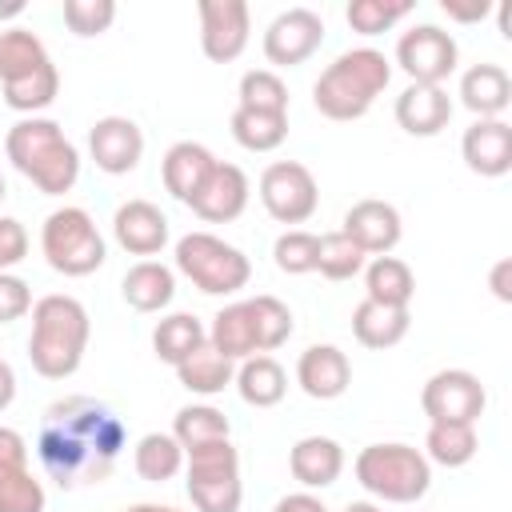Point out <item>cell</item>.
<instances>
[{
    "instance_id": "6da1fadb",
    "label": "cell",
    "mask_w": 512,
    "mask_h": 512,
    "mask_svg": "<svg viewBox=\"0 0 512 512\" xmlns=\"http://www.w3.org/2000/svg\"><path fill=\"white\" fill-rule=\"evenodd\" d=\"M124 448V420L92 400V396H68L48 404L40 424V464L60 488H84L112 476Z\"/></svg>"
},
{
    "instance_id": "7a4b0ae2",
    "label": "cell",
    "mask_w": 512,
    "mask_h": 512,
    "mask_svg": "<svg viewBox=\"0 0 512 512\" xmlns=\"http://www.w3.org/2000/svg\"><path fill=\"white\" fill-rule=\"evenodd\" d=\"M88 308L76 296L52 292L32 304V336H28V360L44 380H68L88 348Z\"/></svg>"
},
{
    "instance_id": "3957f363",
    "label": "cell",
    "mask_w": 512,
    "mask_h": 512,
    "mask_svg": "<svg viewBox=\"0 0 512 512\" xmlns=\"http://www.w3.org/2000/svg\"><path fill=\"white\" fill-rule=\"evenodd\" d=\"M4 152L20 176H28L44 196H64L80 176V152L64 128L48 116H24L8 128Z\"/></svg>"
},
{
    "instance_id": "277c9868",
    "label": "cell",
    "mask_w": 512,
    "mask_h": 512,
    "mask_svg": "<svg viewBox=\"0 0 512 512\" xmlns=\"http://www.w3.org/2000/svg\"><path fill=\"white\" fill-rule=\"evenodd\" d=\"M388 80H392V64L384 52L348 48L312 84V104L328 120H360L376 104V96L388 88Z\"/></svg>"
},
{
    "instance_id": "5b68a950",
    "label": "cell",
    "mask_w": 512,
    "mask_h": 512,
    "mask_svg": "<svg viewBox=\"0 0 512 512\" xmlns=\"http://www.w3.org/2000/svg\"><path fill=\"white\" fill-rule=\"evenodd\" d=\"M352 468L360 488L384 504H416L432 488V464L412 444H368Z\"/></svg>"
},
{
    "instance_id": "8992f818",
    "label": "cell",
    "mask_w": 512,
    "mask_h": 512,
    "mask_svg": "<svg viewBox=\"0 0 512 512\" xmlns=\"http://www.w3.org/2000/svg\"><path fill=\"white\" fill-rule=\"evenodd\" d=\"M40 252L48 260V268L60 272V276H88L108 256L96 220L76 204H64V208L48 212V220L40 228Z\"/></svg>"
},
{
    "instance_id": "52a82bcc",
    "label": "cell",
    "mask_w": 512,
    "mask_h": 512,
    "mask_svg": "<svg viewBox=\"0 0 512 512\" xmlns=\"http://www.w3.org/2000/svg\"><path fill=\"white\" fill-rule=\"evenodd\" d=\"M176 272H184L204 296H232L248 284L252 264L236 244L212 232H188L176 240Z\"/></svg>"
},
{
    "instance_id": "ba28073f",
    "label": "cell",
    "mask_w": 512,
    "mask_h": 512,
    "mask_svg": "<svg viewBox=\"0 0 512 512\" xmlns=\"http://www.w3.org/2000/svg\"><path fill=\"white\" fill-rule=\"evenodd\" d=\"M184 484L196 512H240L244 484H240V452L232 448V440H216L184 452Z\"/></svg>"
},
{
    "instance_id": "9c48e42d",
    "label": "cell",
    "mask_w": 512,
    "mask_h": 512,
    "mask_svg": "<svg viewBox=\"0 0 512 512\" xmlns=\"http://www.w3.org/2000/svg\"><path fill=\"white\" fill-rule=\"evenodd\" d=\"M488 404V392L468 368H440L420 388V408L428 424H476Z\"/></svg>"
},
{
    "instance_id": "30bf717a",
    "label": "cell",
    "mask_w": 512,
    "mask_h": 512,
    "mask_svg": "<svg viewBox=\"0 0 512 512\" xmlns=\"http://www.w3.org/2000/svg\"><path fill=\"white\" fill-rule=\"evenodd\" d=\"M260 204L276 224H304L320 204L316 176L300 160H276L260 172Z\"/></svg>"
},
{
    "instance_id": "8fae6325",
    "label": "cell",
    "mask_w": 512,
    "mask_h": 512,
    "mask_svg": "<svg viewBox=\"0 0 512 512\" xmlns=\"http://www.w3.org/2000/svg\"><path fill=\"white\" fill-rule=\"evenodd\" d=\"M460 48L452 32L436 24H416L396 40V64L412 76V84H444L456 72Z\"/></svg>"
},
{
    "instance_id": "7c38bea8",
    "label": "cell",
    "mask_w": 512,
    "mask_h": 512,
    "mask_svg": "<svg viewBox=\"0 0 512 512\" xmlns=\"http://www.w3.org/2000/svg\"><path fill=\"white\" fill-rule=\"evenodd\" d=\"M324 44V20L312 8H288L264 28V56L276 68L304 64Z\"/></svg>"
},
{
    "instance_id": "4fadbf2b",
    "label": "cell",
    "mask_w": 512,
    "mask_h": 512,
    "mask_svg": "<svg viewBox=\"0 0 512 512\" xmlns=\"http://www.w3.org/2000/svg\"><path fill=\"white\" fill-rule=\"evenodd\" d=\"M200 48L208 60L228 64L248 48V4L244 0H200Z\"/></svg>"
},
{
    "instance_id": "5bb4252c",
    "label": "cell",
    "mask_w": 512,
    "mask_h": 512,
    "mask_svg": "<svg viewBox=\"0 0 512 512\" xmlns=\"http://www.w3.org/2000/svg\"><path fill=\"white\" fill-rule=\"evenodd\" d=\"M88 152L96 160L100 172L108 176H124L140 164L144 156V132L136 120L128 116H100L92 128H88Z\"/></svg>"
},
{
    "instance_id": "9a60e30c",
    "label": "cell",
    "mask_w": 512,
    "mask_h": 512,
    "mask_svg": "<svg viewBox=\"0 0 512 512\" xmlns=\"http://www.w3.org/2000/svg\"><path fill=\"white\" fill-rule=\"evenodd\" d=\"M364 256H388L400 244V212L388 200H356L340 228Z\"/></svg>"
},
{
    "instance_id": "2e32d148",
    "label": "cell",
    "mask_w": 512,
    "mask_h": 512,
    "mask_svg": "<svg viewBox=\"0 0 512 512\" xmlns=\"http://www.w3.org/2000/svg\"><path fill=\"white\" fill-rule=\"evenodd\" d=\"M188 208H192L200 220H208V224H228V220H236V216L248 208V176H244V168L216 160V168L208 172V180L200 184V192L192 196Z\"/></svg>"
},
{
    "instance_id": "e0dca14e",
    "label": "cell",
    "mask_w": 512,
    "mask_h": 512,
    "mask_svg": "<svg viewBox=\"0 0 512 512\" xmlns=\"http://www.w3.org/2000/svg\"><path fill=\"white\" fill-rule=\"evenodd\" d=\"M116 244L132 256H156L168 244V216L152 200H124L112 216Z\"/></svg>"
},
{
    "instance_id": "ac0fdd59",
    "label": "cell",
    "mask_w": 512,
    "mask_h": 512,
    "mask_svg": "<svg viewBox=\"0 0 512 512\" xmlns=\"http://www.w3.org/2000/svg\"><path fill=\"white\" fill-rule=\"evenodd\" d=\"M460 156L476 176H504L512 168V124L508 120H472L464 128Z\"/></svg>"
},
{
    "instance_id": "d6986e66",
    "label": "cell",
    "mask_w": 512,
    "mask_h": 512,
    "mask_svg": "<svg viewBox=\"0 0 512 512\" xmlns=\"http://www.w3.org/2000/svg\"><path fill=\"white\" fill-rule=\"evenodd\" d=\"M296 384L312 400H336L352 384V364L336 344H312L296 360Z\"/></svg>"
},
{
    "instance_id": "ffe728a7",
    "label": "cell",
    "mask_w": 512,
    "mask_h": 512,
    "mask_svg": "<svg viewBox=\"0 0 512 512\" xmlns=\"http://www.w3.org/2000/svg\"><path fill=\"white\" fill-rule=\"evenodd\" d=\"M452 120V100L440 84H408L396 96V124L408 136H436Z\"/></svg>"
},
{
    "instance_id": "44dd1931",
    "label": "cell",
    "mask_w": 512,
    "mask_h": 512,
    "mask_svg": "<svg viewBox=\"0 0 512 512\" xmlns=\"http://www.w3.org/2000/svg\"><path fill=\"white\" fill-rule=\"evenodd\" d=\"M216 168V156L196 144V140H176L168 152H164V164H160V176H164V188L180 200V204H192V196L200 192V184L208 180V172Z\"/></svg>"
},
{
    "instance_id": "7402d4cb",
    "label": "cell",
    "mask_w": 512,
    "mask_h": 512,
    "mask_svg": "<svg viewBox=\"0 0 512 512\" xmlns=\"http://www.w3.org/2000/svg\"><path fill=\"white\" fill-rule=\"evenodd\" d=\"M460 104L476 120H500V112L512 104V80L500 64H472L460 76Z\"/></svg>"
},
{
    "instance_id": "603a6c76",
    "label": "cell",
    "mask_w": 512,
    "mask_h": 512,
    "mask_svg": "<svg viewBox=\"0 0 512 512\" xmlns=\"http://www.w3.org/2000/svg\"><path fill=\"white\" fill-rule=\"evenodd\" d=\"M288 468L304 488H328L344 472V448L332 436H300L288 452Z\"/></svg>"
},
{
    "instance_id": "cb8c5ba5",
    "label": "cell",
    "mask_w": 512,
    "mask_h": 512,
    "mask_svg": "<svg viewBox=\"0 0 512 512\" xmlns=\"http://www.w3.org/2000/svg\"><path fill=\"white\" fill-rule=\"evenodd\" d=\"M208 344H212L216 352H224L232 364H236V360H248V356H264V352H260V340H256L252 304H248V300H236V304L220 308V312L212 316Z\"/></svg>"
},
{
    "instance_id": "d4e9b609",
    "label": "cell",
    "mask_w": 512,
    "mask_h": 512,
    "mask_svg": "<svg viewBox=\"0 0 512 512\" xmlns=\"http://www.w3.org/2000/svg\"><path fill=\"white\" fill-rule=\"evenodd\" d=\"M120 292H124L128 308H136V312H160V308H168L172 296H176V276H172V268L160 264V260H140V264H132V268L124 272Z\"/></svg>"
},
{
    "instance_id": "484cf974",
    "label": "cell",
    "mask_w": 512,
    "mask_h": 512,
    "mask_svg": "<svg viewBox=\"0 0 512 512\" xmlns=\"http://www.w3.org/2000/svg\"><path fill=\"white\" fill-rule=\"evenodd\" d=\"M412 328V316L408 308H392V304H376V300H360L352 308V336L364 344V348H392L408 336Z\"/></svg>"
},
{
    "instance_id": "4316f807",
    "label": "cell",
    "mask_w": 512,
    "mask_h": 512,
    "mask_svg": "<svg viewBox=\"0 0 512 512\" xmlns=\"http://www.w3.org/2000/svg\"><path fill=\"white\" fill-rule=\"evenodd\" d=\"M52 64L44 40L28 28H8L0 32V84H24L32 80L36 72H44Z\"/></svg>"
},
{
    "instance_id": "83f0119b",
    "label": "cell",
    "mask_w": 512,
    "mask_h": 512,
    "mask_svg": "<svg viewBox=\"0 0 512 512\" xmlns=\"http://www.w3.org/2000/svg\"><path fill=\"white\" fill-rule=\"evenodd\" d=\"M232 384H236L240 400L252 404V408H272L288 392V376H284L280 360H272V356H248V360H240Z\"/></svg>"
},
{
    "instance_id": "f1b7e54d",
    "label": "cell",
    "mask_w": 512,
    "mask_h": 512,
    "mask_svg": "<svg viewBox=\"0 0 512 512\" xmlns=\"http://www.w3.org/2000/svg\"><path fill=\"white\" fill-rule=\"evenodd\" d=\"M176 376H180V384H184L188 392H196V396H216V392H224V388L232 384L236 364L204 340L192 356H184V360L176 364Z\"/></svg>"
},
{
    "instance_id": "f546056e",
    "label": "cell",
    "mask_w": 512,
    "mask_h": 512,
    "mask_svg": "<svg viewBox=\"0 0 512 512\" xmlns=\"http://www.w3.org/2000/svg\"><path fill=\"white\" fill-rule=\"evenodd\" d=\"M364 288H368V300H376V304L408 308V300L416 296V276L404 260L376 256L372 264H364Z\"/></svg>"
},
{
    "instance_id": "4dcf8cb0",
    "label": "cell",
    "mask_w": 512,
    "mask_h": 512,
    "mask_svg": "<svg viewBox=\"0 0 512 512\" xmlns=\"http://www.w3.org/2000/svg\"><path fill=\"white\" fill-rule=\"evenodd\" d=\"M132 468H136L140 480L164 484V480H172L184 468V448L176 444L172 432H148L132 448Z\"/></svg>"
},
{
    "instance_id": "1f68e13d",
    "label": "cell",
    "mask_w": 512,
    "mask_h": 512,
    "mask_svg": "<svg viewBox=\"0 0 512 512\" xmlns=\"http://www.w3.org/2000/svg\"><path fill=\"white\" fill-rule=\"evenodd\" d=\"M208 340V328L192 316V312H172V316H164L156 328H152V348H156V356L164 360V364H180L184 356H192L200 344Z\"/></svg>"
},
{
    "instance_id": "d6a6232c",
    "label": "cell",
    "mask_w": 512,
    "mask_h": 512,
    "mask_svg": "<svg viewBox=\"0 0 512 512\" xmlns=\"http://www.w3.org/2000/svg\"><path fill=\"white\" fill-rule=\"evenodd\" d=\"M172 436H176V444H180L184 452H192V448L228 440V436H232V424H228V416H224L220 408H212V404H184V408L176 412V420H172Z\"/></svg>"
},
{
    "instance_id": "836d02e7",
    "label": "cell",
    "mask_w": 512,
    "mask_h": 512,
    "mask_svg": "<svg viewBox=\"0 0 512 512\" xmlns=\"http://www.w3.org/2000/svg\"><path fill=\"white\" fill-rule=\"evenodd\" d=\"M232 140L248 152H272L288 136V112H256V108H236L232 112Z\"/></svg>"
},
{
    "instance_id": "e575fe53",
    "label": "cell",
    "mask_w": 512,
    "mask_h": 512,
    "mask_svg": "<svg viewBox=\"0 0 512 512\" xmlns=\"http://www.w3.org/2000/svg\"><path fill=\"white\" fill-rule=\"evenodd\" d=\"M476 448H480L476 424H428V436H424V460L428 464L460 468L476 456Z\"/></svg>"
},
{
    "instance_id": "d590c367",
    "label": "cell",
    "mask_w": 512,
    "mask_h": 512,
    "mask_svg": "<svg viewBox=\"0 0 512 512\" xmlns=\"http://www.w3.org/2000/svg\"><path fill=\"white\" fill-rule=\"evenodd\" d=\"M0 512H44V484L28 464H0Z\"/></svg>"
},
{
    "instance_id": "8d00e7d4",
    "label": "cell",
    "mask_w": 512,
    "mask_h": 512,
    "mask_svg": "<svg viewBox=\"0 0 512 512\" xmlns=\"http://www.w3.org/2000/svg\"><path fill=\"white\" fill-rule=\"evenodd\" d=\"M368 264V256L344 236V232H324L320 236V252H316V272L328 280H352L360 276Z\"/></svg>"
},
{
    "instance_id": "74e56055",
    "label": "cell",
    "mask_w": 512,
    "mask_h": 512,
    "mask_svg": "<svg viewBox=\"0 0 512 512\" xmlns=\"http://www.w3.org/2000/svg\"><path fill=\"white\" fill-rule=\"evenodd\" d=\"M256 112H288V84L272 68H248L240 76V104Z\"/></svg>"
},
{
    "instance_id": "f35d334b",
    "label": "cell",
    "mask_w": 512,
    "mask_h": 512,
    "mask_svg": "<svg viewBox=\"0 0 512 512\" xmlns=\"http://www.w3.org/2000/svg\"><path fill=\"white\" fill-rule=\"evenodd\" d=\"M408 12H412L408 0H352V4L344 8V20H348L352 32H360V36H380V32H388L396 20H404Z\"/></svg>"
},
{
    "instance_id": "ab89813d",
    "label": "cell",
    "mask_w": 512,
    "mask_h": 512,
    "mask_svg": "<svg viewBox=\"0 0 512 512\" xmlns=\"http://www.w3.org/2000/svg\"><path fill=\"white\" fill-rule=\"evenodd\" d=\"M252 304V320H256V340H260V352L268 356L272 348H280L288 336H292V312H288V304L284 300H276V296H252L248 300Z\"/></svg>"
},
{
    "instance_id": "60d3db41",
    "label": "cell",
    "mask_w": 512,
    "mask_h": 512,
    "mask_svg": "<svg viewBox=\"0 0 512 512\" xmlns=\"http://www.w3.org/2000/svg\"><path fill=\"white\" fill-rule=\"evenodd\" d=\"M316 252H320V236L304 232V228H288L284 236H276L272 244V260L280 272L288 276H304V272H316Z\"/></svg>"
},
{
    "instance_id": "b9f144b4",
    "label": "cell",
    "mask_w": 512,
    "mask_h": 512,
    "mask_svg": "<svg viewBox=\"0 0 512 512\" xmlns=\"http://www.w3.org/2000/svg\"><path fill=\"white\" fill-rule=\"evenodd\" d=\"M112 20H116L112 0H64V24L76 36H100L112 28Z\"/></svg>"
},
{
    "instance_id": "7bdbcfd3",
    "label": "cell",
    "mask_w": 512,
    "mask_h": 512,
    "mask_svg": "<svg viewBox=\"0 0 512 512\" xmlns=\"http://www.w3.org/2000/svg\"><path fill=\"white\" fill-rule=\"evenodd\" d=\"M32 312V288L28 280L12 276V272H0V324H12L20 316Z\"/></svg>"
},
{
    "instance_id": "ee69618b",
    "label": "cell",
    "mask_w": 512,
    "mask_h": 512,
    "mask_svg": "<svg viewBox=\"0 0 512 512\" xmlns=\"http://www.w3.org/2000/svg\"><path fill=\"white\" fill-rule=\"evenodd\" d=\"M28 256V232L16 216H0V272L16 268Z\"/></svg>"
},
{
    "instance_id": "f6af8a7d",
    "label": "cell",
    "mask_w": 512,
    "mask_h": 512,
    "mask_svg": "<svg viewBox=\"0 0 512 512\" xmlns=\"http://www.w3.org/2000/svg\"><path fill=\"white\" fill-rule=\"evenodd\" d=\"M0 464H28V444L16 428H0Z\"/></svg>"
},
{
    "instance_id": "bcb514c9",
    "label": "cell",
    "mask_w": 512,
    "mask_h": 512,
    "mask_svg": "<svg viewBox=\"0 0 512 512\" xmlns=\"http://www.w3.org/2000/svg\"><path fill=\"white\" fill-rule=\"evenodd\" d=\"M440 8L448 12V20H460V24H476V20H484V16L492 12L488 0H480V4H456V0H444Z\"/></svg>"
},
{
    "instance_id": "7dc6e473",
    "label": "cell",
    "mask_w": 512,
    "mask_h": 512,
    "mask_svg": "<svg viewBox=\"0 0 512 512\" xmlns=\"http://www.w3.org/2000/svg\"><path fill=\"white\" fill-rule=\"evenodd\" d=\"M272 512H328L312 492H292V496H280Z\"/></svg>"
},
{
    "instance_id": "c3c4849f",
    "label": "cell",
    "mask_w": 512,
    "mask_h": 512,
    "mask_svg": "<svg viewBox=\"0 0 512 512\" xmlns=\"http://www.w3.org/2000/svg\"><path fill=\"white\" fill-rule=\"evenodd\" d=\"M12 400H16V372H12L8 360H0V412H4Z\"/></svg>"
},
{
    "instance_id": "681fc988",
    "label": "cell",
    "mask_w": 512,
    "mask_h": 512,
    "mask_svg": "<svg viewBox=\"0 0 512 512\" xmlns=\"http://www.w3.org/2000/svg\"><path fill=\"white\" fill-rule=\"evenodd\" d=\"M508 272H512V260H500V264L492 268V292H496L500 300H512V288H508Z\"/></svg>"
},
{
    "instance_id": "f907efd6",
    "label": "cell",
    "mask_w": 512,
    "mask_h": 512,
    "mask_svg": "<svg viewBox=\"0 0 512 512\" xmlns=\"http://www.w3.org/2000/svg\"><path fill=\"white\" fill-rule=\"evenodd\" d=\"M124 512H180V508H172V504H128Z\"/></svg>"
},
{
    "instance_id": "816d5d0a",
    "label": "cell",
    "mask_w": 512,
    "mask_h": 512,
    "mask_svg": "<svg viewBox=\"0 0 512 512\" xmlns=\"http://www.w3.org/2000/svg\"><path fill=\"white\" fill-rule=\"evenodd\" d=\"M496 16H500V32H504V36H512V20H508V4H500V8H496Z\"/></svg>"
},
{
    "instance_id": "f5cc1de1",
    "label": "cell",
    "mask_w": 512,
    "mask_h": 512,
    "mask_svg": "<svg viewBox=\"0 0 512 512\" xmlns=\"http://www.w3.org/2000/svg\"><path fill=\"white\" fill-rule=\"evenodd\" d=\"M344 512H380V508H376L372 500H352V504H348Z\"/></svg>"
},
{
    "instance_id": "db71d44e",
    "label": "cell",
    "mask_w": 512,
    "mask_h": 512,
    "mask_svg": "<svg viewBox=\"0 0 512 512\" xmlns=\"http://www.w3.org/2000/svg\"><path fill=\"white\" fill-rule=\"evenodd\" d=\"M4 196H8V188H4V176H0V200H4Z\"/></svg>"
}]
</instances>
